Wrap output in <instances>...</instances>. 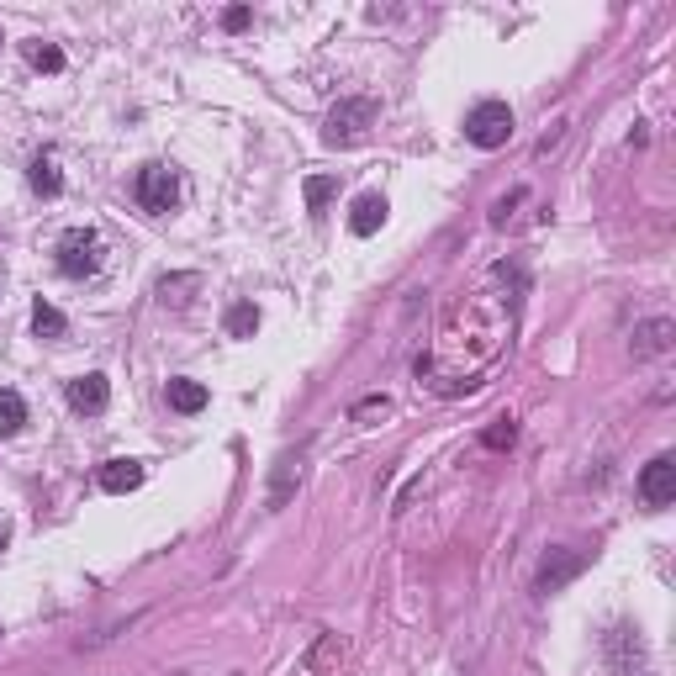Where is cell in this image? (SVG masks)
Segmentation results:
<instances>
[{
    "label": "cell",
    "instance_id": "obj_1",
    "mask_svg": "<svg viewBox=\"0 0 676 676\" xmlns=\"http://www.w3.org/2000/svg\"><path fill=\"white\" fill-rule=\"evenodd\" d=\"M53 254H59V270L69 280H90V275H101V265H106V238L96 228H64Z\"/></svg>",
    "mask_w": 676,
    "mask_h": 676
},
{
    "label": "cell",
    "instance_id": "obj_2",
    "mask_svg": "<svg viewBox=\"0 0 676 676\" xmlns=\"http://www.w3.org/2000/svg\"><path fill=\"white\" fill-rule=\"evenodd\" d=\"M370 122H375V101H370V96H344V101L328 111V122H323V143H328V148L360 143V138L370 133Z\"/></svg>",
    "mask_w": 676,
    "mask_h": 676
},
{
    "label": "cell",
    "instance_id": "obj_3",
    "mask_svg": "<svg viewBox=\"0 0 676 676\" xmlns=\"http://www.w3.org/2000/svg\"><path fill=\"white\" fill-rule=\"evenodd\" d=\"M465 138L476 148H502L513 138V106L507 101H481L471 117H465Z\"/></svg>",
    "mask_w": 676,
    "mask_h": 676
},
{
    "label": "cell",
    "instance_id": "obj_4",
    "mask_svg": "<svg viewBox=\"0 0 676 676\" xmlns=\"http://www.w3.org/2000/svg\"><path fill=\"white\" fill-rule=\"evenodd\" d=\"M175 201H180V180H175V169H164V164H143L138 169V206L143 212H175Z\"/></svg>",
    "mask_w": 676,
    "mask_h": 676
},
{
    "label": "cell",
    "instance_id": "obj_5",
    "mask_svg": "<svg viewBox=\"0 0 676 676\" xmlns=\"http://www.w3.org/2000/svg\"><path fill=\"white\" fill-rule=\"evenodd\" d=\"M581 566H587V555H581V550H550V555H544V566H539V576H534V592H544V597L560 592L566 581L581 576Z\"/></svg>",
    "mask_w": 676,
    "mask_h": 676
},
{
    "label": "cell",
    "instance_id": "obj_6",
    "mask_svg": "<svg viewBox=\"0 0 676 676\" xmlns=\"http://www.w3.org/2000/svg\"><path fill=\"white\" fill-rule=\"evenodd\" d=\"M640 497H645L650 507H666V502L676 497V460H671V455H655L645 471H640Z\"/></svg>",
    "mask_w": 676,
    "mask_h": 676
},
{
    "label": "cell",
    "instance_id": "obj_7",
    "mask_svg": "<svg viewBox=\"0 0 676 676\" xmlns=\"http://www.w3.org/2000/svg\"><path fill=\"white\" fill-rule=\"evenodd\" d=\"M608 661L618 676H634V666L645 671V640H640V629H629V624H618L608 634Z\"/></svg>",
    "mask_w": 676,
    "mask_h": 676
},
{
    "label": "cell",
    "instance_id": "obj_8",
    "mask_svg": "<svg viewBox=\"0 0 676 676\" xmlns=\"http://www.w3.org/2000/svg\"><path fill=\"white\" fill-rule=\"evenodd\" d=\"M671 338H676V323L671 317H645L640 328H634V360H655V354H666L671 349Z\"/></svg>",
    "mask_w": 676,
    "mask_h": 676
},
{
    "label": "cell",
    "instance_id": "obj_9",
    "mask_svg": "<svg viewBox=\"0 0 676 676\" xmlns=\"http://www.w3.org/2000/svg\"><path fill=\"white\" fill-rule=\"evenodd\" d=\"M106 402H111L106 375H80V381H69V407L74 412H106Z\"/></svg>",
    "mask_w": 676,
    "mask_h": 676
},
{
    "label": "cell",
    "instance_id": "obj_10",
    "mask_svg": "<svg viewBox=\"0 0 676 676\" xmlns=\"http://www.w3.org/2000/svg\"><path fill=\"white\" fill-rule=\"evenodd\" d=\"M386 212H391V206H386V196H381V191H365L360 201H354V212H349V233L370 238V233L386 222Z\"/></svg>",
    "mask_w": 676,
    "mask_h": 676
},
{
    "label": "cell",
    "instance_id": "obj_11",
    "mask_svg": "<svg viewBox=\"0 0 676 676\" xmlns=\"http://www.w3.org/2000/svg\"><path fill=\"white\" fill-rule=\"evenodd\" d=\"M164 397H169V407H175V412L191 418V412H201L206 402H212V391H206L201 381H191V375H175V381L164 386Z\"/></svg>",
    "mask_w": 676,
    "mask_h": 676
},
{
    "label": "cell",
    "instance_id": "obj_12",
    "mask_svg": "<svg viewBox=\"0 0 676 676\" xmlns=\"http://www.w3.org/2000/svg\"><path fill=\"white\" fill-rule=\"evenodd\" d=\"M338 666H344V640H338V634H317L312 650H307V671L312 676H333Z\"/></svg>",
    "mask_w": 676,
    "mask_h": 676
},
{
    "label": "cell",
    "instance_id": "obj_13",
    "mask_svg": "<svg viewBox=\"0 0 676 676\" xmlns=\"http://www.w3.org/2000/svg\"><path fill=\"white\" fill-rule=\"evenodd\" d=\"M143 476L148 471L138 460H106L96 481H101V492H133V486H143Z\"/></svg>",
    "mask_w": 676,
    "mask_h": 676
},
{
    "label": "cell",
    "instance_id": "obj_14",
    "mask_svg": "<svg viewBox=\"0 0 676 676\" xmlns=\"http://www.w3.org/2000/svg\"><path fill=\"white\" fill-rule=\"evenodd\" d=\"M296 481H302V455H280L275 460V481H270V507L286 502Z\"/></svg>",
    "mask_w": 676,
    "mask_h": 676
},
{
    "label": "cell",
    "instance_id": "obj_15",
    "mask_svg": "<svg viewBox=\"0 0 676 676\" xmlns=\"http://www.w3.org/2000/svg\"><path fill=\"white\" fill-rule=\"evenodd\" d=\"M154 291H159L164 307H185V302H191V291H201V275H191V270H185V275H164Z\"/></svg>",
    "mask_w": 676,
    "mask_h": 676
},
{
    "label": "cell",
    "instance_id": "obj_16",
    "mask_svg": "<svg viewBox=\"0 0 676 676\" xmlns=\"http://www.w3.org/2000/svg\"><path fill=\"white\" fill-rule=\"evenodd\" d=\"M27 180H32L37 196H59V191H64V175H59V164H53L48 154L32 159V175H27Z\"/></svg>",
    "mask_w": 676,
    "mask_h": 676
},
{
    "label": "cell",
    "instance_id": "obj_17",
    "mask_svg": "<svg viewBox=\"0 0 676 676\" xmlns=\"http://www.w3.org/2000/svg\"><path fill=\"white\" fill-rule=\"evenodd\" d=\"M32 328H37V338H64V333H69L64 312L53 307V302H37V307H32Z\"/></svg>",
    "mask_w": 676,
    "mask_h": 676
},
{
    "label": "cell",
    "instance_id": "obj_18",
    "mask_svg": "<svg viewBox=\"0 0 676 676\" xmlns=\"http://www.w3.org/2000/svg\"><path fill=\"white\" fill-rule=\"evenodd\" d=\"M259 333V307L254 302H233L228 307V338H254Z\"/></svg>",
    "mask_w": 676,
    "mask_h": 676
},
{
    "label": "cell",
    "instance_id": "obj_19",
    "mask_svg": "<svg viewBox=\"0 0 676 676\" xmlns=\"http://www.w3.org/2000/svg\"><path fill=\"white\" fill-rule=\"evenodd\" d=\"M27 423V402L16 391H0V434H22Z\"/></svg>",
    "mask_w": 676,
    "mask_h": 676
},
{
    "label": "cell",
    "instance_id": "obj_20",
    "mask_svg": "<svg viewBox=\"0 0 676 676\" xmlns=\"http://www.w3.org/2000/svg\"><path fill=\"white\" fill-rule=\"evenodd\" d=\"M27 64L43 69V74H59L64 69V48L59 43H27Z\"/></svg>",
    "mask_w": 676,
    "mask_h": 676
},
{
    "label": "cell",
    "instance_id": "obj_21",
    "mask_svg": "<svg viewBox=\"0 0 676 676\" xmlns=\"http://www.w3.org/2000/svg\"><path fill=\"white\" fill-rule=\"evenodd\" d=\"M333 196H338V175H312L307 180V212H323Z\"/></svg>",
    "mask_w": 676,
    "mask_h": 676
},
{
    "label": "cell",
    "instance_id": "obj_22",
    "mask_svg": "<svg viewBox=\"0 0 676 676\" xmlns=\"http://www.w3.org/2000/svg\"><path fill=\"white\" fill-rule=\"evenodd\" d=\"M386 412H391V397H386V391H375V397H360V402H354L349 418H354V423H375V418H386Z\"/></svg>",
    "mask_w": 676,
    "mask_h": 676
},
{
    "label": "cell",
    "instance_id": "obj_23",
    "mask_svg": "<svg viewBox=\"0 0 676 676\" xmlns=\"http://www.w3.org/2000/svg\"><path fill=\"white\" fill-rule=\"evenodd\" d=\"M513 439H518V423H513V418H497V423L481 434L486 449H513Z\"/></svg>",
    "mask_w": 676,
    "mask_h": 676
},
{
    "label": "cell",
    "instance_id": "obj_24",
    "mask_svg": "<svg viewBox=\"0 0 676 676\" xmlns=\"http://www.w3.org/2000/svg\"><path fill=\"white\" fill-rule=\"evenodd\" d=\"M222 27L243 32V27H249V6H228V11H222Z\"/></svg>",
    "mask_w": 676,
    "mask_h": 676
},
{
    "label": "cell",
    "instance_id": "obj_25",
    "mask_svg": "<svg viewBox=\"0 0 676 676\" xmlns=\"http://www.w3.org/2000/svg\"><path fill=\"white\" fill-rule=\"evenodd\" d=\"M518 201H523V191H513V196H502V201L492 206V222H497V228H502V222H507V217H513V206H518Z\"/></svg>",
    "mask_w": 676,
    "mask_h": 676
},
{
    "label": "cell",
    "instance_id": "obj_26",
    "mask_svg": "<svg viewBox=\"0 0 676 676\" xmlns=\"http://www.w3.org/2000/svg\"><path fill=\"white\" fill-rule=\"evenodd\" d=\"M6 539H11V534H6V523H0V550H6Z\"/></svg>",
    "mask_w": 676,
    "mask_h": 676
},
{
    "label": "cell",
    "instance_id": "obj_27",
    "mask_svg": "<svg viewBox=\"0 0 676 676\" xmlns=\"http://www.w3.org/2000/svg\"><path fill=\"white\" fill-rule=\"evenodd\" d=\"M0 43H6V37H0Z\"/></svg>",
    "mask_w": 676,
    "mask_h": 676
}]
</instances>
